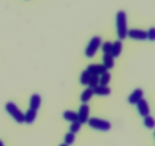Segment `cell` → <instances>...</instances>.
Wrapping results in <instances>:
<instances>
[{
    "label": "cell",
    "instance_id": "484cf974",
    "mask_svg": "<svg viewBox=\"0 0 155 146\" xmlns=\"http://www.w3.org/2000/svg\"><path fill=\"white\" fill-rule=\"evenodd\" d=\"M60 146H69V145H68V144H65V143H64V144H60Z\"/></svg>",
    "mask_w": 155,
    "mask_h": 146
},
{
    "label": "cell",
    "instance_id": "9a60e30c",
    "mask_svg": "<svg viewBox=\"0 0 155 146\" xmlns=\"http://www.w3.org/2000/svg\"><path fill=\"white\" fill-rule=\"evenodd\" d=\"M94 94L93 89L91 88H88L82 93L81 96H80V100H81L83 103H86L92 98V95Z\"/></svg>",
    "mask_w": 155,
    "mask_h": 146
},
{
    "label": "cell",
    "instance_id": "9c48e42d",
    "mask_svg": "<svg viewBox=\"0 0 155 146\" xmlns=\"http://www.w3.org/2000/svg\"><path fill=\"white\" fill-rule=\"evenodd\" d=\"M144 92L141 88H136L133 93L129 96L128 101L131 104H136L143 97Z\"/></svg>",
    "mask_w": 155,
    "mask_h": 146
},
{
    "label": "cell",
    "instance_id": "4fadbf2b",
    "mask_svg": "<svg viewBox=\"0 0 155 146\" xmlns=\"http://www.w3.org/2000/svg\"><path fill=\"white\" fill-rule=\"evenodd\" d=\"M103 65L107 69H111L114 66V57L110 53H105L103 56Z\"/></svg>",
    "mask_w": 155,
    "mask_h": 146
},
{
    "label": "cell",
    "instance_id": "7a4b0ae2",
    "mask_svg": "<svg viewBox=\"0 0 155 146\" xmlns=\"http://www.w3.org/2000/svg\"><path fill=\"white\" fill-rule=\"evenodd\" d=\"M5 109L14 120L18 123H24V113L13 102H8L5 104Z\"/></svg>",
    "mask_w": 155,
    "mask_h": 146
},
{
    "label": "cell",
    "instance_id": "e0dca14e",
    "mask_svg": "<svg viewBox=\"0 0 155 146\" xmlns=\"http://www.w3.org/2000/svg\"><path fill=\"white\" fill-rule=\"evenodd\" d=\"M110 78H111V75L108 71H105L101 75V78H99V83L100 85H103V86H107L110 82Z\"/></svg>",
    "mask_w": 155,
    "mask_h": 146
},
{
    "label": "cell",
    "instance_id": "d4e9b609",
    "mask_svg": "<svg viewBox=\"0 0 155 146\" xmlns=\"http://www.w3.org/2000/svg\"><path fill=\"white\" fill-rule=\"evenodd\" d=\"M0 146H4V143H3L1 140H0Z\"/></svg>",
    "mask_w": 155,
    "mask_h": 146
},
{
    "label": "cell",
    "instance_id": "7c38bea8",
    "mask_svg": "<svg viewBox=\"0 0 155 146\" xmlns=\"http://www.w3.org/2000/svg\"><path fill=\"white\" fill-rule=\"evenodd\" d=\"M94 94L99 96H107L109 95L111 92L110 88L107 86H103V85H98L93 88Z\"/></svg>",
    "mask_w": 155,
    "mask_h": 146
},
{
    "label": "cell",
    "instance_id": "5bb4252c",
    "mask_svg": "<svg viewBox=\"0 0 155 146\" xmlns=\"http://www.w3.org/2000/svg\"><path fill=\"white\" fill-rule=\"evenodd\" d=\"M36 115H37V111L30 108L24 114V122L28 124H31L36 120Z\"/></svg>",
    "mask_w": 155,
    "mask_h": 146
},
{
    "label": "cell",
    "instance_id": "6da1fadb",
    "mask_svg": "<svg viewBox=\"0 0 155 146\" xmlns=\"http://www.w3.org/2000/svg\"><path fill=\"white\" fill-rule=\"evenodd\" d=\"M117 32L120 40H124L127 36L128 27H127V14L124 11L117 12L116 17Z\"/></svg>",
    "mask_w": 155,
    "mask_h": 146
},
{
    "label": "cell",
    "instance_id": "ac0fdd59",
    "mask_svg": "<svg viewBox=\"0 0 155 146\" xmlns=\"http://www.w3.org/2000/svg\"><path fill=\"white\" fill-rule=\"evenodd\" d=\"M92 75L87 71V70H85L83 72L81 73V75H80V83L83 85H89V80H90V78Z\"/></svg>",
    "mask_w": 155,
    "mask_h": 146
},
{
    "label": "cell",
    "instance_id": "5b68a950",
    "mask_svg": "<svg viewBox=\"0 0 155 146\" xmlns=\"http://www.w3.org/2000/svg\"><path fill=\"white\" fill-rule=\"evenodd\" d=\"M78 121L80 123H86L89 120V106L86 103H83L80 106L78 113Z\"/></svg>",
    "mask_w": 155,
    "mask_h": 146
},
{
    "label": "cell",
    "instance_id": "30bf717a",
    "mask_svg": "<svg viewBox=\"0 0 155 146\" xmlns=\"http://www.w3.org/2000/svg\"><path fill=\"white\" fill-rule=\"evenodd\" d=\"M123 50V44L122 42L120 40H117L112 44L111 47V51H110V54L114 57H118V56L120 55L121 52H122Z\"/></svg>",
    "mask_w": 155,
    "mask_h": 146
},
{
    "label": "cell",
    "instance_id": "603a6c76",
    "mask_svg": "<svg viewBox=\"0 0 155 146\" xmlns=\"http://www.w3.org/2000/svg\"><path fill=\"white\" fill-rule=\"evenodd\" d=\"M111 47H112L111 43H110V42H104V43L102 44L101 49H102L103 53L105 54V53H110V51H111Z\"/></svg>",
    "mask_w": 155,
    "mask_h": 146
},
{
    "label": "cell",
    "instance_id": "8992f818",
    "mask_svg": "<svg viewBox=\"0 0 155 146\" xmlns=\"http://www.w3.org/2000/svg\"><path fill=\"white\" fill-rule=\"evenodd\" d=\"M127 36L133 40H145L148 39L147 36V32L145 30H139V29H131L128 30Z\"/></svg>",
    "mask_w": 155,
    "mask_h": 146
},
{
    "label": "cell",
    "instance_id": "d6986e66",
    "mask_svg": "<svg viewBox=\"0 0 155 146\" xmlns=\"http://www.w3.org/2000/svg\"><path fill=\"white\" fill-rule=\"evenodd\" d=\"M144 124L148 129H153L155 126L154 119L151 116L149 115L147 116H145V119H144Z\"/></svg>",
    "mask_w": 155,
    "mask_h": 146
},
{
    "label": "cell",
    "instance_id": "cb8c5ba5",
    "mask_svg": "<svg viewBox=\"0 0 155 146\" xmlns=\"http://www.w3.org/2000/svg\"><path fill=\"white\" fill-rule=\"evenodd\" d=\"M147 36L148 39L151 41H154L155 40V28L151 27L149 29L148 32H147Z\"/></svg>",
    "mask_w": 155,
    "mask_h": 146
},
{
    "label": "cell",
    "instance_id": "52a82bcc",
    "mask_svg": "<svg viewBox=\"0 0 155 146\" xmlns=\"http://www.w3.org/2000/svg\"><path fill=\"white\" fill-rule=\"evenodd\" d=\"M137 109L139 111V114H140L142 116H147L149 115L150 113V108L148 106V101L145 99L142 98V100H139L137 103Z\"/></svg>",
    "mask_w": 155,
    "mask_h": 146
},
{
    "label": "cell",
    "instance_id": "ba28073f",
    "mask_svg": "<svg viewBox=\"0 0 155 146\" xmlns=\"http://www.w3.org/2000/svg\"><path fill=\"white\" fill-rule=\"evenodd\" d=\"M86 70L91 75H102L103 73L107 71V68L104 66V65H101V64H91L88 65Z\"/></svg>",
    "mask_w": 155,
    "mask_h": 146
},
{
    "label": "cell",
    "instance_id": "277c9868",
    "mask_svg": "<svg viewBox=\"0 0 155 146\" xmlns=\"http://www.w3.org/2000/svg\"><path fill=\"white\" fill-rule=\"evenodd\" d=\"M101 44V40L99 36H94L89 41V44L85 50V54L87 57L92 58L95 56L97 50L99 49Z\"/></svg>",
    "mask_w": 155,
    "mask_h": 146
},
{
    "label": "cell",
    "instance_id": "ffe728a7",
    "mask_svg": "<svg viewBox=\"0 0 155 146\" xmlns=\"http://www.w3.org/2000/svg\"><path fill=\"white\" fill-rule=\"evenodd\" d=\"M98 83H99V76L96 75H92L90 78V80L89 82V88H95L96 86H98Z\"/></svg>",
    "mask_w": 155,
    "mask_h": 146
},
{
    "label": "cell",
    "instance_id": "3957f363",
    "mask_svg": "<svg viewBox=\"0 0 155 146\" xmlns=\"http://www.w3.org/2000/svg\"><path fill=\"white\" fill-rule=\"evenodd\" d=\"M88 124L91 128L100 131H108L111 128V124L110 122L102 119L92 117L88 120Z\"/></svg>",
    "mask_w": 155,
    "mask_h": 146
},
{
    "label": "cell",
    "instance_id": "7402d4cb",
    "mask_svg": "<svg viewBox=\"0 0 155 146\" xmlns=\"http://www.w3.org/2000/svg\"><path fill=\"white\" fill-rule=\"evenodd\" d=\"M81 125L82 124L79 121L73 122L72 124L70 126V131H71V132H72L74 134L78 132L80 130V129H81Z\"/></svg>",
    "mask_w": 155,
    "mask_h": 146
},
{
    "label": "cell",
    "instance_id": "2e32d148",
    "mask_svg": "<svg viewBox=\"0 0 155 146\" xmlns=\"http://www.w3.org/2000/svg\"><path fill=\"white\" fill-rule=\"evenodd\" d=\"M63 117L64 120L69 122H76L78 121V114L76 112L72 110H67L64 113Z\"/></svg>",
    "mask_w": 155,
    "mask_h": 146
},
{
    "label": "cell",
    "instance_id": "44dd1931",
    "mask_svg": "<svg viewBox=\"0 0 155 146\" xmlns=\"http://www.w3.org/2000/svg\"><path fill=\"white\" fill-rule=\"evenodd\" d=\"M75 141V134L72 133V132H68L66 134L64 137V142L65 144H67L68 145L70 144H72Z\"/></svg>",
    "mask_w": 155,
    "mask_h": 146
},
{
    "label": "cell",
    "instance_id": "8fae6325",
    "mask_svg": "<svg viewBox=\"0 0 155 146\" xmlns=\"http://www.w3.org/2000/svg\"><path fill=\"white\" fill-rule=\"evenodd\" d=\"M41 105V97L38 94H33L30 100V108L37 111Z\"/></svg>",
    "mask_w": 155,
    "mask_h": 146
}]
</instances>
